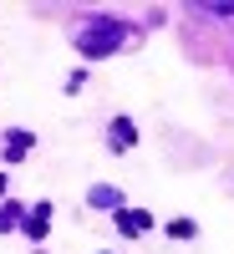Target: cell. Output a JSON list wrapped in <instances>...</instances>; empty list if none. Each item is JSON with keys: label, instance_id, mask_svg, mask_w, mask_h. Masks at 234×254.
Returning a JSON list of instances; mask_svg holds the SVG:
<instances>
[{"label": "cell", "instance_id": "6da1fadb", "mask_svg": "<svg viewBox=\"0 0 234 254\" xmlns=\"http://www.w3.org/2000/svg\"><path fill=\"white\" fill-rule=\"evenodd\" d=\"M122 41H127V26H122V20H112V15H92V26L77 31V51L87 56V61H102V56H112Z\"/></svg>", "mask_w": 234, "mask_h": 254}, {"label": "cell", "instance_id": "7a4b0ae2", "mask_svg": "<svg viewBox=\"0 0 234 254\" xmlns=\"http://www.w3.org/2000/svg\"><path fill=\"white\" fill-rule=\"evenodd\" d=\"M148 229H153V214H148V208H117V234L122 239H138Z\"/></svg>", "mask_w": 234, "mask_h": 254}, {"label": "cell", "instance_id": "3957f363", "mask_svg": "<svg viewBox=\"0 0 234 254\" xmlns=\"http://www.w3.org/2000/svg\"><path fill=\"white\" fill-rule=\"evenodd\" d=\"M20 229H26V239H31V244H41V239L51 234V203L26 208V224H20Z\"/></svg>", "mask_w": 234, "mask_h": 254}, {"label": "cell", "instance_id": "277c9868", "mask_svg": "<svg viewBox=\"0 0 234 254\" xmlns=\"http://www.w3.org/2000/svg\"><path fill=\"white\" fill-rule=\"evenodd\" d=\"M133 142H138V127H133V117H112V127H107V147H112V153H127Z\"/></svg>", "mask_w": 234, "mask_h": 254}, {"label": "cell", "instance_id": "5b68a950", "mask_svg": "<svg viewBox=\"0 0 234 254\" xmlns=\"http://www.w3.org/2000/svg\"><path fill=\"white\" fill-rule=\"evenodd\" d=\"M31 142H36V137L26 132V127H15V132L5 137V163H20V158L31 153Z\"/></svg>", "mask_w": 234, "mask_h": 254}, {"label": "cell", "instance_id": "8992f818", "mask_svg": "<svg viewBox=\"0 0 234 254\" xmlns=\"http://www.w3.org/2000/svg\"><path fill=\"white\" fill-rule=\"evenodd\" d=\"M87 203H92V208H112V214L122 208V198H117V188H92V193H87Z\"/></svg>", "mask_w": 234, "mask_h": 254}, {"label": "cell", "instance_id": "52a82bcc", "mask_svg": "<svg viewBox=\"0 0 234 254\" xmlns=\"http://www.w3.org/2000/svg\"><path fill=\"white\" fill-rule=\"evenodd\" d=\"M20 224H26V208H20V203L0 208V234H10V229H20Z\"/></svg>", "mask_w": 234, "mask_h": 254}, {"label": "cell", "instance_id": "ba28073f", "mask_svg": "<svg viewBox=\"0 0 234 254\" xmlns=\"http://www.w3.org/2000/svg\"><path fill=\"white\" fill-rule=\"evenodd\" d=\"M168 234H173V239H194L199 224H194V219H173V224H168Z\"/></svg>", "mask_w": 234, "mask_h": 254}, {"label": "cell", "instance_id": "9c48e42d", "mask_svg": "<svg viewBox=\"0 0 234 254\" xmlns=\"http://www.w3.org/2000/svg\"><path fill=\"white\" fill-rule=\"evenodd\" d=\"M204 15H219V20H234V0H209Z\"/></svg>", "mask_w": 234, "mask_h": 254}, {"label": "cell", "instance_id": "30bf717a", "mask_svg": "<svg viewBox=\"0 0 234 254\" xmlns=\"http://www.w3.org/2000/svg\"><path fill=\"white\" fill-rule=\"evenodd\" d=\"M5 188H10V178H5V173H0V198H5Z\"/></svg>", "mask_w": 234, "mask_h": 254}]
</instances>
